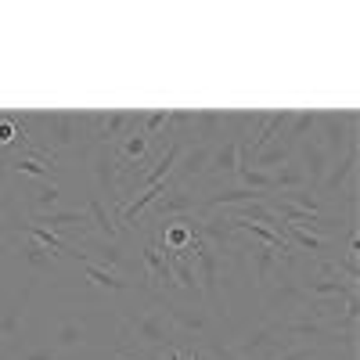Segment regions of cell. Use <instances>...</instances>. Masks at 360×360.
Returning a JSON list of instances; mask_svg holds the SVG:
<instances>
[{
	"mask_svg": "<svg viewBox=\"0 0 360 360\" xmlns=\"http://www.w3.org/2000/svg\"><path fill=\"white\" fill-rule=\"evenodd\" d=\"M90 310H98V307H90ZM90 310H79V314H69L58 321L51 328L47 349H54L65 360H90L94 353H101L105 339L98 332V314H90Z\"/></svg>",
	"mask_w": 360,
	"mask_h": 360,
	"instance_id": "1",
	"label": "cell"
},
{
	"mask_svg": "<svg viewBox=\"0 0 360 360\" xmlns=\"http://www.w3.org/2000/svg\"><path fill=\"white\" fill-rule=\"evenodd\" d=\"M33 123L44 127V148L51 155L58 152H86L90 137H86V112H44L33 115Z\"/></svg>",
	"mask_w": 360,
	"mask_h": 360,
	"instance_id": "2",
	"label": "cell"
},
{
	"mask_svg": "<svg viewBox=\"0 0 360 360\" xmlns=\"http://www.w3.org/2000/svg\"><path fill=\"white\" fill-rule=\"evenodd\" d=\"M314 141L324 148L328 159H339L346 148L356 144V112H317Z\"/></svg>",
	"mask_w": 360,
	"mask_h": 360,
	"instance_id": "3",
	"label": "cell"
},
{
	"mask_svg": "<svg viewBox=\"0 0 360 360\" xmlns=\"http://www.w3.org/2000/svg\"><path fill=\"white\" fill-rule=\"evenodd\" d=\"M33 288L37 285H25L22 295H15V303L0 310V356H11L18 353V342H22V328H25V314H29V299H33Z\"/></svg>",
	"mask_w": 360,
	"mask_h": 360,
	"instance_id": "4",
	"label": "cell"
},
{
	"mask_svg": "<svg viewBox=\"0 0 360 360\" xmlns=\"http://www.w3.org/2000/svg\"><path fill=\"white\" fill-rule=\"evenodd\" d=\"M152 299H155V307L169 317V324L180 332V339H184V335H209V324H213L209 310H202V307H180V303H173L169 295H155V292H152Z\"/></svg>",
	"mask_w": 360,
	"mask_h": 360,
	"instance_id": "5",
	"label": "cell"
},
{
	"mask_svg": "<svg viewBox=\"0 0 360 360\" xmlns=\"http://www.w3.org/2000/svg\"><path fill=\"white\" fill-rule=\"evenodd\" d=\"M0 245H4L18 263H25L29 270H33V274H58V256L47 252L40 242H33V238H25V234H8Z\"/></svg>",
	"mask_w": 360,
	"mask_h": 360,
	"instance_id": "6",
	"label": "cell"
},
{
	"mask_svg": "<svg viewBox=\"0 0 360 360\" xmlns=\"http://www.w3.org/2000/svg\"><path fill=\"white\" fill-rule=\"evenodd\" d=\"M242 166V141L238 137H227L213 148L209 155V166H205V180H231Z\"/></svg>",
	"mask_w": 360,
	"mask_h": 360,
	"instance_id": "7",
	"label": "cell"
},
{
	"mask_svg": "<svg viewBox=\"0 0 360 360\" xmlns=\"http://www.w3.org/2000/svg\"><path fill=\"white\" fill-rule=\"evenodd\" d=\"M249 169H259V173H274V169H281L285 162H292V148L278 137L274 144H266V148H259L256 155H249V159H242Z\"/></svg>",
	"mask_w": 360,
	"mask_h": 360,
	"instance_id": "8",
	"label": "cell"
},
{
	"mask_svg": "<svg viewBox=\"0 0 360 360\" xmlns=\"http://www.w3.org/2000/svg\"><path fill=\"white\" fill-rule=\"evenodd\" d=\"M8 166H11V173L37 176V180H44V184H58V180H62L58 166H51L47 159H37V155H11V159H8Z\"/></svg>",
	"mask_w": 360,
	"mask_h": 360,
	"instance_id": "9",
	"label": "cell"
},
{
	"mask_svg": "<svg viewBox=\"0 0 360 360\" xmlns=\"http://www.w3.org/2000/svg\"><path fill=\"white\" fill-rule=\"evenodd\" d=\"M314 123H317V112H292V119H288V127H285V134H281V141L292 148L303 144V141H310V134H314Z\"/></svg>",
	"mask_w": 360,
	"mask_h": 360,
	"instance_id": "10",
	"label": "cell"
},
{
	"mask_svg": "<svg viewBox=\"0 0 360 360\" xmlns=\"http://www.w3.org/2000/svg\"><path fill=\"white\" fill-rule=\"evenodd\" d=\"M270 176H274V191H295V188H307V173L299 169V162H295V159H292V162H285L281 169H274Z\"/></svg>",
	"mask_w": 360,
	"mask_h": 360,
	"instance_id": "11",
	"label": "cell"
},
{
	"mask_svg": "<svg viewBox=\"0 0 360 360\" xmlns=\"http://www.w3.org/2000/svg\"><path fill=\"white\" fill-rule=\"evenodd\" d=\"M202 356L205 360H242V353L234 349V342H224L217 335H202Z\"/></svg>",
	"mask_w": 360,
	"mask_h": 360,
	"instance_id": "12",
	"label": "cell"
},
{
	"mask_svg": "<svg viewBox=\"0 0 360 360\" xmlns=\"http://www.w3.org/2000/svg\"><path fill=\"white\" fill-rule=\"evenodd\" d=\"M8 360H65V356H58V353H54V349H47V346H29V349L11 353Z\"/></svg>",
	"mask_w": 360,
	"mask_h": 360,
	"instance_id": "13",
	"label": "cell"
},
{
	"mask_svg": "<svg viewBox=\"0 0 360 360\" xmlns=\"http://www.w3.org/2000/svg\"><path fill=\"white\" fill-rule=\"evenodd\" d=\"M314 356H317V346H288L274 360H314Z\"/></svg>",
	"mask_w": 360,
	"mask_h": 360,
	"instance_id": "14",
	"label": "cell"
},
{
	"mask_svg": "<svg viewBox=\"0 0 360 360\" xmlns=\"http://www.w3.org/2000/svg\"><path fill=\"white\" fill-rule=\"evenodd\" d=\"M108 360H134V356H119V353H108Z\"/></svg>",
	"mask_w": 360,
	"mask_h": 360,
	"instance_id": "15",
	"label": "cell"
},
{
	"mask_svg": "<svg viewBox=\"0 0 360 360\" xmlns=\"http://www.w3.org/2000/svg\"><path fill=\"white\" fill-rule=\"evenodd\" d=\"M314 360H321V356H314Z\"/></svg>",
	"mask_w": 360,
	"mask_h": 360,
	"instance_id": "16",
	"label": "cell"
}]
</instances>
